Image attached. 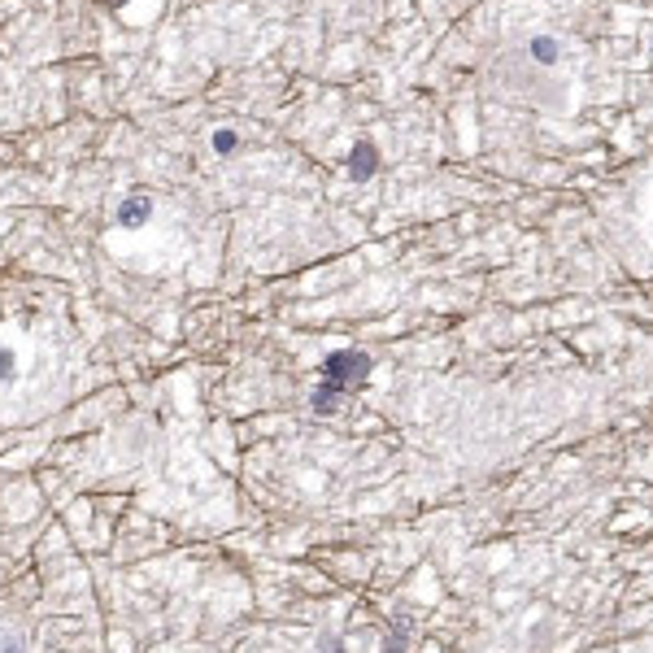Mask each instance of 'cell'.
Here are the masks:
<instances>
[{
  "label": "cell",
  "mask_w": 653,
  "mask_h": 653,
  "mask_svg": "<svg viewBox=\"0 0 653 653\" xmlns=\"http://www.w3.org/2000/svg\"><path fill=\"white\" fill-rule=\"evenodd\" d=\"M148 214H153V200H148V196H127L118 205V222H122V227H140V222H148Z\"/></svg>",
  "instance_id": "3957f363"
},
{
  "label": "cell",
  "mask_w": 653,
  "mask_h": 653,
  "mask_svg": "<svg viewBox=\"0 0 653 653\" xmlns=\"http://www.w3.org/2000/svg\"><path fill=\"white\" fill-rule=\"evenodd\" d=\"M532 57H536V61H544V66H549V61H558V39L536 35V39H532Z\"/></svg>",
  "instance_id": "277c9868"
},
{
  "label": "cell",
  "mask_w": 653,
  "mask_h": 653,
  "mask_svg": "<svg viewBox=\"0 0 653 653\" xmlns=\"http://www.w3.org/2000/svg\"><path fill=\"white\" fill-rule=\"evenodd\" d=\"M13 370H18V358L5 348V353H0V379H13Z\"/></svg>",
  "instance_id": "8992f818"
},
{
  "label": "cell",
  "mask_w": 653,
  "mask_h": 653,
  "mask_svg": "<svg viewBox=\"0 0 653 653\" xmlns=\"http://www.w3.org/2000/svg\"><path fill=\"white\" fill-rule=\"evenodd\" d=\"M236 144H240V140H236L231 131H218V135H214V153H236Z\"/></svg>",
  "instance_id": "5b68a950"
},
{
  "label": "cell",
  "mask_w": 653,
  "mask_h": 653,
  "mask_svg": "<svg viewBox=\"0 0 653 653\" xmlns=\"http://www.w3.org/2000/svg\"><path fill=\"white\" fill-rule=\"evenodd\" d=\"M374 166H379V153H374V144H353V153H348V179L353 183H366L370 174H374Z\"/></svg>",
  "instance_id": "7a4b0ae2"
},
{
  "label": "cell",
  "mask_w": 653,
  "mask_h": 653,
  "mask_svg": "<svg viewBox=\"0 0 653 653\" xmlns=\"http://www.w3.org/2000/svg\"><path fill=\"white\" fill-rule=\"evenodd\" d=\"M366 374H370V358L362 353V348H340V353H331L322 362V379L314 388V410L331 414L348 392L366 384Z\"/></svg>",
  "instance_id": "6da1fadb"
}]
</instances>
